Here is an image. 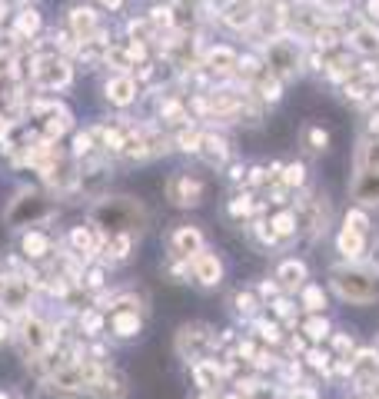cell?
I'll return each mask as SVG.
<instances>
[{
	"label": "cell",
	"mask_w": 379,
	"mask_h": 399,
	"mask_svg": "<svg viewBox=\"0 0 379 399\" xmlns=\"http://www.w3.org/2000/svg\"><path fill=\"white\" fill-rule=\"evenodd\" d=\"M94 223L110 230V233H130V230H140L143 210L137 200H127V196L103 200V203L94 206Z\"/></svg>",
	"instance_id": "1"
},
{
	"label": "cell",
	"mask_w": 379,
	"mask_h": 399,
	"mask_svg": "<svg viewBox=\"0 0 379 399\" xmlns=\"http://www.w3.org/2000/svg\"><path fill=\"white\" fill-rule=\"evenodd\" d=\"M333 290L339 300L346 303H373L379 300V273H363V270H333Z\"/></svg>",
	"instance_id": "2"
},
{
	"label": "cell",
	"mask_w": 379,
	"mask_h": 399,
	"mask_svg": "<svg viewBox=\"0 0 379 399\" xmlns=\"http://www.w3.org/2000/svg\"><path fill=\"white\" fill-rule=\"evenodd\" d=\"M266 60H270L276 77H296V70H300V50L290 40H273L266 47Z\"/></svg>",
	"instance_id": "3"
},
{
	"label": "cell",
	"mask_w": 379,
	"mask_h": 399,
	"mask_svg": "<svg viewBox=\"0 0 379 399\" xmlns=\"http://www.w3.org/2000/svg\"><path fill=\"white\" fill-rule=\"evenodd\" d=\"M166 196L176 206H196L203 200V184L196 176H190V173H176L174 180L166 184Z\"/></svg>",
	"instance_id": "4"
},
{
	"label": "cell",
	"mask_w": 379,
	"mask_h": 399,
	"mask_svg": "<svg viewBox=\"0 0 379 399\" xmlns=\"http://www.w3.org/2000/svg\"><path fill=\"white\" fill-rule=\"evenodd\" d=\"M190 270H193V280L200 286H220L223 280V263H220L217 253H210V249H200L193 259H190Z\"/></svg>",
	"instance_id": "5"
},
{
	"label": "cell",
	"mask_w": 379,
	"mask_h": 399,
	"mask_svg": "<svg viewBox=\"0 0 379 399\" xmlns=\"http://www.w3.org/2000/svg\"><path fill=\"white\" fill-rule=\"evenodd\" d=\"M203 249V233L196 227H180V230H174V237H170V253L174 257H180V259H190L196 257Z\"/></svg>",
	"instance_id": "6"
},
{
	"label": "cell",
	"mask_w": 379,
	"mask_h": 399,
	"mask_svg": "<svg viewBox=\"0 0 379 399\" xmlns=\"http://www.w3.org/2000/svg\"><path fill=\"white\" fill-rule=\"evenodd\" d=\"M349 376H353L359 386L366 389L369 383L379 376V353H376V349H363V353H359V356L349 363Z\"/></svg>",
	"instance_id": "7"
},
{
	"label": "cell",
	"mask_w": 379,
	"mask_h": 399,
	"mask_svg": "<svg viewBox=\"0 0 379 399\" xmlns=\"http://www.w3.org/2000/svg\"><path fill=\"white\" fill-rule=\"evenodd\" d=\"M283 290H303L306 286V263L303 259H283L280 270H276Z\"/></svg>",
	"instance_id": "8"
},
{
	"label": "cell",
	"mask_w": 379,
	"mask_h": 399,
	"mask_svg": "<svg viewBox=\"0 0 379 399\" xmlns=\"http://www.w3.org/2000/svg\"><path fill=\"white\" fill-rule=\"evenodd\" d=\"M37 80H40L44 86H67L70 84V70H67L64 60L50 57V60H40V67H37Z\"/></svg>",
	"instance_id": "9"
},
{
	"label": "cell",
	"mask_w": 379,
	"mask_h": 399,
	"mask_svg": "<svg viewBox=\"0 0 379 399\" xmlns=\"http://www.w3.org/2000/svg\"><path fill=\"white\" fill-rule=\"evenodd\" d=\"M90 389H94V396L97 399H123L127 396V383H123V376H117V373H103V376H97L94 383H90Z\"/></svg>",
	"instance_id": "10"
},
{
	"label": "cell",
	"mask_w": 379,
	"mask_h": 399,
	"mask_svg": "<svg viewBox=\"0 0 379 399\" xmlns=\"http://www.w3.org/2000/svg\"><path fill=\"white\" fill-rule=\"evenodd\" d=\"M107 97L117 103V107H127L133 97H137V84H133V77H127V74H120V77H113L107 84Z\"/></svg>",
	"instance_id": "11"
},
{
	"label": "cell",
	"mask_w": 379,
	"mask_h": 399,
	"mask_svg": "<svg viewBox=\"0 0 379 399\" xmlns=\"http://www.w3.org/2000/svg\"><path fill=\"white\" fill-rule=\"evenodd\" d=\"M366 233H356V230H349V227H343L339 230V240H336V247H339V253L346 259H359L363 257V249H366Z\"/></svg>",
	"instance_id": "12"
},
{
	"label": "cell",
	"mask_w": 379,
	"mask_h": 399,
	"mask_svg": "<svg viewBox=\"0 0 379 399\" xmlns=\"http://www.w3.org/2000/svg\"><path fill=\"white\" fill-rule=\"evenodd\" d=\"M223 17H227L233 27H249V23L256 21L260 13H256V4H253V0H233Z\"/></svg>",
	"instance_id": "13"
},
{
	"label": "cell",
	"mask_w": 379,
	"mask_h": 399,
	"mask_svg": "<svg viewBox=\"0 0 379 399\" xmlns=\"http://www.w3.org/2000/svg\"><path fill=\"white\" fill-rule=\"evenodd\" d=\"M70 27H74V33L80 40H90V33H97V13L87 11V7H77L70 13Z\"/></svg>",
	"instance_id": "14"
},
{
	"label": "cell",
	"mask_w": 379,
	"mask_h": 399,
	"mask_svg": "<svg viewBox=\"0 0 379 399\" xmlns=\"http://www.w3.org/2000/svg\"><path fill=\"white\" fill-rule=\"evenodd\" d=\"M193 376H196V386L203 393H213L220 386V369L217 363H206V359H196L193 363Z\"/></svg>",
	"instance_id": "15"
},
{
	"label": "cell",
	"mask_w": 379,
	"mask_h": 399,
	"mask_svg": "<svg viewBox=\"0 0 379 399\" xmlns=\"http://www.w3.org/2000/svg\"><path fill=\"white\" fill-rule=\"evenodd\" d=\"M356 196L363 203H379V170H363L356 180Z\"/></svg>",
	"instance_id": "16"
},
{
	"label": "cell",
	"mask_w": 379,
	"mask_h": 399,
	"mask_svg": "<svg viewBox=\"0 0 379 399\" xmlns=\"http://www.w3.org/2000/svg\"><path fill=\"white\" fill-rule=\"evenodd\" d=\"M349 43L356 47L359 54H379V30L376 27H359V30H353Z\"/></svg>",
	"instance_id": "17"
},
{
	"label": "cell",
	"mask_w": 379,
	"mask_h": 399,
	"mask_svg": "<svg viewBox=\"0 0 379 399\" xmlns=\"http://www.w3.org/2000/svg\"><path fill=\"white\" fill-rule=\"evenodd\" d=\"M200 153H206L210 163H223L227 160V143L220 140V137H203L200 140Z\"/></svg>",
	"instance_id": "18"
},
{
	"label": "cell",
	"mask_w": 379,
	"mask_h": 399,
	"mask_svg": "<svg viewBox=\"0 0 379 399\" xmlns=\"http://www.w3.org/2000/svg\"><path fill=\"white\" fill-rule=\"evenodd\" d=\"M303 333L313 339V343H323V339H329L333 336V330H329V323H326L323 316H310L303 323Z\"/></svg>",
	"instance_id": "19"
},
{
	"label": "cell",
	"mask_w": 379,
	"mask_h": 399,
	"mask_svg": "<svg viewBox=\"0 0 379 399\" xmlns=\"http://www.w3.org/2000/svg\"><path fill=\"white\" fill-rule=\"evenodd\" d=\"M303 306L310 310V313H319V310H326V293H323V286L306 283V286H303Z\"/></svg>",
	"instance_id": "20"
},
{
	"label": "cell",
	"mask_w": 379,
	"mask_h": 399,
	"mask_svg": "<svg viewBox=\"0 0 379 399\" xmlns=\"http://www.w3.org/2000/svg\"><path fill=\"white\" fill-rule=\"evenodd\" d=\"M113 330H117V336H137L140 333V320L133 313H120L113 316Z\"/></svg>",
	"instance_id": "21"
},
{
	"label": "cell",
	"mask_w": 379,
	"mask_h": 399,
	"mask_svg": "<svg viewBox=\"0 0 379 399\" xmlns=\"http://www.w3.org/2000/svg\"><path fill=\"white\" fill-rule=\"evenodd\" d=\"M237 64H239L237 54L227 50V47H217V50L210 54V67H213V70H230V67H237Z\"/></svg>",
	"instance_id": "22"
},
{
	"label": "cell",
	"mask_w": 379,
	"mask_h": 399,
	"mask_svg": "<svg viewBox=\"0 0 379 399\" xmlns=\"http://www.w3.org/2000/svg\"><path fill=\"white\" fill-rule=\"evenodd\" d=\"M270 227L276 237H290V233H296V213H280L270 220Z\"/></svg>",
	"instance_id": "23"
},
{
	"label": "cell",
	"mask_w": 379,
	"mask_h": 399,
	"mask_svg": "<svg viewBox=\"0 0 379 399\" xmlns=\"http://www.w3.org/2000/svg\"><path fill=\"white\" fill-rule=\"evenodd\" d=\"M303 180H306V167L303 163H290L286 167V173H283V186H303Z\"/></svg>",
	"instance_id": "24"
},
{
	"label": "cell",
	"mask_w": 379,
	"mask_h": 399,
	"mask_svg": "<svg viewBox=\"0 0 379 399\" xmlns=\"http://www.w3.org/2000/svg\"><path fill=\"white\" fill-rule=\"evenodd\" d=\"M346 227L356 230V233H366V230H369V216L363 213V210H349V213H346Z\"/></svg>",
	"instance_id": "25"
},
{
	"label": "cell",
	"mask_w": 379,
	"mask_h": 399,
	"mask_svg": "<svg viewBox=\"0 0 379 399\" xmlns=\"http://www.w3.org/2000/svg\"><path fill=\"white\" fill-rule=\"evenodd\" d=\"M17 27H21V33H33L37 27H40V17H37V11H23L21 21H17Z\"/></svg>",
	"instance_id": "26"
},
{
	"label": "cell",
	"mask_w": 379,
	"mask_h": 399,
	"mask_svg": "<svg viewBox=\"0 0 379 399\" xmlns=\"http://www.w3.org/2000/svg\"><path fill=\"white\" fill-rule=\"evenodd\" d=\"M326 143H329V133H326V130H319V127L310 130V147H313V150H326Z\"/></svg>",
	"instance_id": "27"
},
{
	"label": "cell",
	"mask_w": 379,
	"mask_h": 399,
	"mask_svg": "<svg viewBox=\"0 0 379 399\" xmlns=\"http://www.w3.org/2000/svg\"><path fill=\"white\" fill-rule=\"evenodd\" d=\"M256 330H260L263 339H270V343H276L280 339V326L276 323H256Z\"/></svg>",
	"instance_id": "28"
},
{
	"label": "cell",
	"mask_w": 379,
	"mask_h": 399,
	"mask_svg": "<svg viewBox=\"0 0 379 399\" xmlns=\"http://www.w3.org/2000/svg\"><path fill=\"white\" fill-rule=\"evenodd\" d=\"M260 90L266 100H280V80H263Z\"/></svg>",
	"instance_id": "29"
},
{
	"label": "cell",
	"mask_w": 379,
	"mask_h": 399,
	"mask_svg": "<svg viewBox=\"0 0 379 399\" xmlns=\"http://www.w3.org/2000/svg\"><path fill=\"white\" fill-rule=\"evenodd\" d=\"M230 210H233V216H247L249 210H253V203H249V196H237Z\"/></svg>",
	"instance_id": "30"
},
{
	"label": "cell",
	"mask_w": 379,
	"mask_h": 399,
	"mask_svg": "<svg viewBox=\"0 0 379 399\" xmlns=\"http://www.w3.org/2000/svg\"><path fill=\"white\" fill-rule=\"evenodd\" d=\"M326 363H329V353H323V349H310V366L323 369Z\"/></svg>",
	"instance_id": "31"
},
{
	"label": "cell",
	"mask_w": 379,
	"mask_h": 399,
	"mask_svg": "<svg viewBox=\"0 0 379 399\" xmlns=\"http://www.w3.org/2000/svg\"><path fill=\"white\" fill-rule=\"evenodd\" d=\"M44 247H47V243L40 237H27V240H23V249H27V253H30V249H44Z\"/></svg>",
	"instance_id": "32"
},
{
	"label": "cell",
	"mask_w": 379,
	"mask_h": 399,
	"mask_svg": "<svg viewBox=\"0 0 379 399\" xmlns=\"http://www.w3.org/2000/svg\"><path fill=\"white\" fill-rule=\"evenodd\" d=\"M293 399H319L313 393V389H296V393H293Z\"/></svg>",
	"instance_id": "33"
},
{
	"label": "cell",
	"mask_w": 379,
	"mask_h": 399,
	"mask_svg": "<svg viewBox=\"0 0 379 399\" xmlns=\"http://www.w3.org/2000/svg\"><path fill=\"white\" fill-rule=\"evenodd\" d=\"M366 389H369V399H379V376L373 379V383H369Z\"/></svg>",
	"instance_id": "34"
},
{
	"label": "cell",
	"mask_w": 379,
	"mask_h": 399,
	"mask_svg": "<svg viewBox=\"0 0 379 399\" xmlns=\"http://www.w3.org/2000/svg\"><path fill=\"white\" fill-rule=\"evenodd\" d=\"M369 13H373V17L379 21V0H369Z\"/></svg>",
	"instance_id": "35"
},
{
	"label": "cell",
	"mask_w": 379,
	"mask_h": 399,
	"mask_svg": "<svg viewBox=\"0 0 379 399\" xmlns=\"http://www.w3.org/2000/svg\"><path fill=\"white\" fill-rule=\"evenodd\" d=\"M100 4H103V7H120L123 0H100Z\"/></svg>",
	"instance_id": "36"
},
{
	"label": "cell",
	"mask_w": 379,
	"mask_h": 399,
	"mask_svg": "<svg viewBox=\"0 0 379 399\" xmlns=\"http://www.w3.org/2000/svg\"><path fill=\"white\" fill-rule=\"evenodd\" d=\"M373 130L379 133V113H373Z\"/></svg>",
	"instance_id": "37"
},
{
	"label": "cell",
	"mask_w": 379,
	"mask_h": 399,
	"mask_svg": "<svg viewBox=\"0 0 379 399\" xmlns=\"http://www.w3.org/2000/svg\"><path fill=\"white\" fill-rule=\"evenodd\" d=\"M326 4H343V0H326Z\"/></svg>",
	"instance_id": "38"
},
{
	"label": "cell",
	"mask_w": 379,
	"mask_h": 399,
	"mask_svg": "<svg viewBox=\"0 0 379 399\" xmlns=\"http://www.w3.org/2000/svg\"><path fill=\"white\" fill-rule=\"evenodd\" d=\"M203 399H213V396H210V393H206V396H203Z\"/></svg>",
	"instance_id": "39"
},
{
	"label": "cell",
	"mask_w": 379,
	"mask_h": 399,
	"mask_svg": "<svg viewBox=\"0 0 379 399\" xmlns=\"http://www.w3.org/2000/svg\"><path fill=\"white\" fill-rule=\"evenodd\" d=\"M0 399H7V396H4V393H0Z\"/></svg>",
	"instance_id": "40"
},
{
	"label": "cell",
	"mask_w": 379,
	"mask_h": 399,
	"mask_svg": "<svg viewBox=\"0 0 379 399\" xmlns=\"http://www.w3.org/2000/svg\"><path fill=\"white\" fill-rule=\"evenodd\" d=\"M359 399H363V396H359Z\"/></svg>",
	"instance_id": "41"
}]
</instances>
